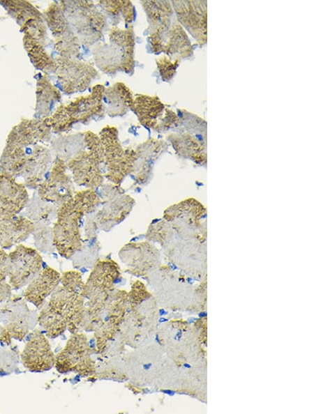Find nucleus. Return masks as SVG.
<instances>
[{
    "mask_svg": "<svg viewBox=\"0 0 314 414\" xmlns=\"http://www.w3.org/2000/svg\"><path fill=\"white\" fill-rule=\"evenodd\" d=\"M99 137L103 149L104 176L111 183L120 185L133 171L135 151L122 147L114 128H105Z\"/></svg>",
    "mask_w": 314,
    "mask_h": 414,
    "instance_id": "6",
    "label": "nucleus"
},
{
    "mask_svg": "<svg viewBox=\"0 0 314 414\" xmlns=\"http://www.w3.org/2000/svg\"><path fill=\"white\" fill-rule=\"evenodd\" d=\"M50 128L47 124L26 123L13 129L0 158V172L20 177L29 152L38 142L47 141Z\"/></svg>",
    "mask_w": 314,
    "mask_h": 414,
    "instance_id": "4",
    "label": "nucleus"
},
{
    "mask_svg": "<svg viewBox=\"0 0 314 414\" xmlns=\"http://www.w3.org/2000/svg\"><path fill=\"white\" fill-rule=\"evenodd\" d=\"M8 283L13 289L27 286L43 268V261L33 247L19 244L8 254Z\"/></svg>",
    "mask_w": 314,
    "mask_h": 414,
    "instance_id": "9",
    "label": "nucleus"
},
{
    "mask_svg": "<svg viewBox=\"0 0 314 414\" xmlns=\"http://www.w3.org/2000/svg\"><path fill=\"white\" fill-rule=\"evenodd\" d=\"M53 160L50 151L37 144L29 152L20 177L27 188L37 190L52 167Z\"/></svg>",
    "mask_w": 314,
    "mask_h": 414,
    "instance_id": "17",
    "label": "nucleus"
},
{
    "mask_svg": "<svg viewBox=\"0 0 314 414\" xmlns=\"http://www.w3.org/2000/svg\"><path fill=\"white\" fill-rule=\"evenodd\" d=\"M87 149H81L66 163L76 185L95 190L104 182L101 165L104 164L103 149L100 139L92 132L84 135Z\"/></svg>",
    "mask_w": 314,
    "mask_h": 414,
    "instance_id": "5",
    "label": "nucleus"
},
{
    "mask_svg": "<svg viewBox=\"0 0 314 414\" xmlns=\"http://www.w3.org/2000/svg\"><path fill=\"white\" fill-rule=\"evenodd\" d=\"M32 235L35 247L38 252L50 253L55 250L52 227L50 224H34Z\"/></svg>",
    "mask_w": 314,
    "mask_h": 414,
    "instance_id": "22",
    "label": "nucleus"
},
{
    "mask_svg": "<svg viewBox=\"0 0 314 414\" xmlns=\"http://www.w3.org/2000/svg\"><path fill=\"white\" fill-rule=\"evenodd\" d=\"M21 362L31 372H43L54 367L55 355L40 330L36 329L30 334L21 353Z\"/></svg>",
    "mask_w": 314,
    "mask_h": 414,
    "instance_id": "11",
    "label": "nucleus"
},
{
    "mask_svg": "<svg viewBox=\"0 0 314 414\" xmlns=\"http://www.w3.org/2000/svg\"><path fill=\"white\" fill-rule=\"evenodd\" d=\"M54 367L61 374L74 372L82 376L95 373L89 344L85 335L72 334L63 348L55 355Z\"/></svg>",
    "mask_w": 314,
    "mask_h": 414,
    "instance_id": "8",
    "label": "nucleus"
},
{
    "mask_svg": "<svg viewBox=\"0 0 314 414\" xmlns=\"http://www.w3.org/2000/svg\"><path fill=\"white\" fill-rule=\"evenodd\" d=\"M100 198L92 189L76 192L58 206L52 226L55 250L65 259H70L83 247L80 233L82 218L92 213L99 206Z\"/></svg>",
    "mask_w": 314,
    "mask_h": 414,
    "instance_id": "1",
    "label": "nucleus"
},
{
    "mask_svg": "<svg viewBox=\"0 0 314 414\" xmlns=\"http://www.w3.org/2000/svg\"><path fill=\"white\" fill-rule=\"evenodd\" d=\"M61 274L53 268L43 267L38 275L31 281L24 291V298L40 309L47 297L57 289L60 283Z\"/></svg>",
    "mask_w": 314,
    "mask_h": 414,
    "instance_id": "18",
    "label": "nucleus"
},
{
    "mask_svg": "<svg viewBox=\"0 0 314 414\" xmlns=\"http://www.w3.org/2000/svg\"><path fill=\"white\" fill-rule=\"evenodd\" d=\"M84 300L82 293L58 286L40 308L38 323L51 337H57L66 330L71 334L78 332L84 316Z\"/></svg>",
    "mask_w": 314,
    "mask_h": 414,
    "instance_id": "2",
    "label": "nucleus"
},
{
    "mask_svg": "<svg viewBox=\"0 0 314 414\" xmlns=\"http://www.w3.org/2000/svg\"><path fill=\"white\" fill-rule=\"evenodd\" d=\"M119 255L130 273L144 275L157 261L159 252L151 242L145 240L125 245L120 250Z\"/></svg>",
    "mask_w": 314,
    "mask_h": 414,
    "instance_id": "15",
    "label": "nucleus"
},
{
    "mask_svg": "<svg viewBox=\"0 0 314 414\" xmlns=\"http://www.w3.org/2000/svg\"><path fill=\"white\" fill-rule=\"evenodd\" d=\"M31 312L22 297L12 296L0 308L3 327L11 338L17 341L24 339L32 328Z\"/></svg>",
    "mask_w": 314,
    "mask_h": 414,
    "instance_id": "12",
    "label": "nucleus"
},
{
    "mask_svg": "<svg viewBox=\"0 0 314 414\" xmlns=\"http://www.w3.org/2000/svg\"><path fill=\"white\" fill-rule=\"evenodd\" d=\"M100 209L94 216L92 222L96 229L107 231L124 221L130 214L135 200L124 193L119 185L112 183L102 187Z\"/></svg>",
    "mask_w": 314,
    "mask_h": 414,
    "instance_id": "7",
    "label": "nucleus"
},
{
    "mask_svg": "<svg viewBox=\"0 0 314 414\" xmlns=\"http://www.w3.org/2000/svg\"><path fill=\"white\" fill-rule=\"evenodd\" d=\"M58 206L46 202L39 198L36 192L30 199L22 215L29 219L33 224H50L56 218Z\"/></svg>",
    "mask_w": 314,
    "mask_h": 414,
    "instance_id": "21",
    "label": "nucleus"
},
{
    "mask_svg": "<svg viewBox=\"0 0 314 414\" xmlns=\"http://www.w3.org/2000/svg\"><path fill=\"white\" fill-rule=\"evenodd\" d=\"M128 293L115 290L89 300L82 327L94 331L98 349L116 335L125 319Z\"/></svg>",
    "mask_w": 314,
    "mask_h": 414,
    "instance_id": "3",
    "label": "nucleus"
},
{
    "mask_svg": "<svg viewBox=\"0 0 314 414\" xmlns=\"http://www.w3.org/2000/svg\"><path fill=\"white\" fill-rule=\"evenodd\" d=\"M164 145L158 141H148L139 145L135 151L136 159L131 174L137 184H147L151 178L154 164L161 154Z\"/></svg>",
    "mask_w": 314,
    "mask_h": 414,
    "instance_id": "20",
    "label": "nucleus"
},
{
    "mask_svg": "<svg viewBox=\"0 0 314 414\" xmlns=\"http://www.w3.org/2000/svg\"><path fill=\"white\" fill-rule=\"evenodd\" d=\"M207 316V312H201V313L199 314V316H200V317H201V318H202V317H206Z\"/></svg>",
    "mask_w": 314,
    "mask_h": 414,
    "instance_id": "25",
    "label": "nucleus"
},
{
    "mask_svg": "<svg viewBox=\"0 0 314 414\" xmlns=\"http://www.w3.org/2000/svg\"><path fill=\"white\" fill-rule=\"evenodd\" d=\"M120 276V267L114 261L105 259L97 261L84 282V298L91 300L108 294L114 289Z\"/></svg>",
    "mask_w": 314,
    "mask_h": 414,
    "instance_id": "14",
    "label": "nucleus"
},
{
    "mask_svg": "<svg viewBox=\"0 0 314 414\" xmlns=\"http://www.w3.org/2000/svg\"><path fill=\"white\" fill-rule=\"evenodd\" d=\"M34 224L21 214L0 217V247L9 249L21 244L32 234Z\"/></svg>",
    "mask_w": 314,
    "mask_h": 414,
    "instance_id": "19",
    "label": "nucleus"
},
{
    "mask_svg": "<svg viewBox=\"0 0 314 414\" xmlns=\"http://www.w3.org/2000/svg\"><path fill=\"white\" fill-rule=\"evenodd\" d=\"M10 269L9 256L3 249L0 250V303L8 300L12 295V287L6 282Z\"/></svg>",
    "mask_w": 314,
    "mask_h": 414,
    "instance_id": "23",
    "label": "nucleus"
},
{
    "mask_svg": "<svg viewBox=\"0 0 314 414\" xmlns=\"http://www.w3.org/2000/svg\"><path fill=\"white\" fill-rule=\"evenodd\" d=\"M200 206L194 199H186L170 206L164 212V220L177 234L190 239L197 236V229L200 215Z\"/></svg>",
    "mask_w": 314,
    "mask_h": 414,
    "instance_id": "13",
    "label": "nucleus"
},
{
    "mask_svg": "<svg viewBox=\"0 0 314 414\" xmlns=\"http://www.w3.org/2000/svg\"><path fill=\"white\" fill-rule=\"evenodd\" d=\"M64 289L82 293L84 282L82 275L77 270L66 271L61 275L60 283Z\"/></svg>",
    "mask_w": 314,
    "mask_h": 414,
    "instance_id": "24",
    "label": "nucleus"
},
{
    "mask_svg": "<svg viewBox=\"0 0 314 414\" xmlns=\"http://www.w3.org/2000/svg\"><path fill=\"white\" fill-rule=\"evenodd\" d=\"M29 200L25 185L0 172V217L20 214Z\"/></svg>",
    "mask_w": 314,
    "mask_h": 414,
    "instance_id": "16",
    "label": "nucleus"
},
{
    "mask_svg": "<svg viewBox=\"0 0 314 414\" xmlns=\"http://www.w3.org/2000/svg\"><path fill=\"white\" fill-rule=\"evenodd\" d=\"M75 192L74 182L68 173L66 162L56 157L45 179L36 190L38 196L40 199L59 206Z\"/></svg>",
    "mask_w": 314,
    "mask_h": 414,
    "instance_id": "10",
    "label": "nucleus"
}]
</instances>
